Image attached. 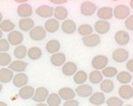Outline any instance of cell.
<instances>
[{"label":"cell","mask_w":133,"mask_h":106,"mask_svg":"<svg viewBox=\"0 0 133 106\" xmlns=\"http://www.w3.org/2000/svg\"><path fill=\"white\" fill-rule=\"evenodd\" d=\"M130 14V8L125 4H118L113 9V15L117 20H124Z\"/></svg>","instance_id":"cell-1"},{"label":"cell","mask_w":133,"mask_h":106,"mask_svg":"<svg viewBox=\"0 0 133 106\" xmlns=\"http://www.w3.org/2000/svg\"><path fill=\"white\" fill-rule=\"evenodd\" d=\"M7 41L10 43V45L12 46H19L21 45V43L24 41V35L21 32L18 30H13L12 32L8 34Z\"/></svg>","instance_id":"cell-2"},{"label":"cell","mask_w":133,"mask_h":106,"mask_svg":"<svg viewBox=\"0 0 133 106\" xmlns=\"http://www.w3.org/2000/svg\"><path fill=\"white\" fill-rule=\"evenodd\" d=\"M47 35V32L43 27L37 26L35 27L32 30L29 31V37L34 41H42L45 39Z\"/></svg>","instance_id":"cell-3"},{"label":"cell","mask_w":133,"mask_h":106,"mask_svg":"<svg viewBox=\"0 0 133 106\" xmlns=\"http://www.w3.org/2000/svg\"><path fill=\"white\" fill-rule=\"evenodd\" d=\"M97 10L96 4L91 1H85L80 5V13L84 16H92Z\"/></svg>","instance_id":"cell-4"},{"label":"cell","mask_w":133,"mask_h":106,"mask_svg":"<svg viewBox=\"0 0 133 106\" xmlns=\"http://www.w3.org/2000/svg\"><path fill=\"white\" fill-rule=\"evenodd\" d=\"M108 64H109V58L104 55H97L92 59V66L98 71L107 67Z\"/></svg>","instance_id":"cell-5"},{"label":"cell","mask_w":133,"mask_h":106,"mask_svg":"<svg viewBox=\"0 0 133 106\" xmlns=\"http://www.w3.org/2000/svg\"><path fill=\"white\" fill-rule=\"evenodd\" d=\"M49 95V89L45 87H40L35 90V94L33 96V100L36 103H43L47 100Z\"/></svg>","instance_id":"cell-6"},{"label":"cell","mask_w":133,"mask_h":106,"mask_svg":"<svg viewBox=\"0 0 133 106\" xmlns=\"http://www.w3.org/2000/svg\"><path fill=\"white\" fill-rule=\"evenodd\" d=\"M112 58L116 63H123L129 58V51L123 48H118L113 51Z\"/></svg>","instance_id":"cell-7"},{"label":"cell","mask_w":133,"mask_h":106,"mask_svg":"<svg viewBox=\"0 0 133 106\" xmlns=\"http://www.w3.org/2000/svg\"><path fill=\"white\" fill-rule=\"evenodd\" d=\"M17 13L20 18H22V19H26V18L31 17L33 14L32 5L26 3L19 4L17 8Z\"/></svg>","instance_id":"cell-8"},{"label":"cell","mask_w":133,"mask_h":106,"mask_svg":"<svg viewBox=\"0 0 133 106\" xmlns=\"http://www.w3.org/2000/svg\"><path fill=\"white\" fill-rule=\"evenodd\" d=\"M130 37L128 32L124 30H118L115 34V41L117 44L121 45V46H124L127 45L130 42Z\"/></svg>","instance_id":"cell-9"},{"label":"cell","mask_w":133,"mask_h":106,"mask_svg":"<svg viewBox=\"0 0 133 106\" xmlns=\"http://www.w3.org/2000/svg\"><path fill=\"white\" fill-rule=\"evenodd\" d=\"M82 42L85 46L88 47V48H93V47H96L97 45L101 43V37L99 36V35L92 34L90 35L83 37Z\"/></svg>","instance_id":"cell-10"},{"label":"cell","mask_w":133,"mask_h":106,"mask_svg":"<svg viewBox=\"0 0 133 106\" xmlns=\"http://www.w3.org/2000/svg\"><path fill=\"white\" fill-rule=\"evenodd\" d=\"M35 13L41 18H45V19H46V18H50L53 16L54 8L50 5L43 4V5H41L39 7L36 8Z\"/></svg>","instance_id":"cell-11"},{"label":"cell","mask_w":133,"mask_h":106,"mask_svg":"<svg viewBox=\"0 0 133 106\" xmlns=\"http://www.w3.org/2000/svg\"><path fill=\"white\" fill-rule=\"evenodd\" d=\"M97 16L100 18L101 21H106L110 20L113 17V8L110 6H103L97 11Z\"/></svg>","instance_id":"cell-12"},{"label":"cell","mask_w":133,"mask_h":106,"mask_svg":"<svg viewBox=\"0 0 133 106\" xmlns=\"http://www.w3.org/2000/svg\"><path fill=\"white\" fill-rule=\"evenodd\" d=\"M76 95L82 98H87L93 94V88L90 85L87 84H82L79 85L75 90Z\"/></svg>","instance_id":"cell-13"},{"label":"cell","mask_w":133,"mask_h":106,"mask_svg":"<svg viewBox=\"0 0 133 106\" xmlns=\"http://www.w3.org/2000/svg\"><path fill=\"white\" fill-rule=\"evenodd\" d=\"M28 65V63L22 61V60H14V61L11 62V64L9 65V69L12 70V72H16V73H19L26 71Z\"/></svg>","instance_id":"cell-14"},{"label":"cell","mask_w":133,"mask_h":106,"mask_svg":"<svg viewBox=\"0 0 133 106\" xmlns=\"http://www.w3.org/2000/svg\"><path fill=\"white\" fill-rule=\"evenodd\" d=\"M28 82V77L26 73H17L13 76L12 79V83L16 88H22L24 86H26Z\"/></svg>","instance_id":"cell-15"},{"label":"cell","mask_w":133,"mask_h":106,"mask_svg":"<svg viewBox=\"0 0 133 106\" xmlns=\"http://www.w3.org/2000/svg\"><path fill=\"white\" fill-rule=\"evenodd\" d=\"M94 30L99 35H105L109 31L110 29V24L109 22L106 21H98L95 22L94 27Z\"/></svg>","instance_id":"cell-16"},{"label":"cell","mask_w":133,"mask_h":106,"mask_svg":"<svg viewBox=\"0 0 133 106\" xmlns=\"http://www.w3.org/2000/svg\"><path fill=\"white\" fill-rule=\"evenodd\" d=\"M118 94L120 96L121 99L124 100H129L133 97V89L130 85H123L119 88Z\"/></svg>","instance_id":"cell-17"},{"label":"cell","mask_w":133,"mask_h":106,"mask_svg":"<svg viewBox=\"0 0 133 106\" xmlns=\"http://www.w3.org/2000/svg\"><path fill=\"white\" fill-rule=\"evenodd\" d=\"M58 96H60L61 99L64 101H69V100H72L74 97L76 96L75 91L71 89V88H62L59 89L58 91Z\"/></svg>","instance_id":"cell-18"},{"label":"cell","mask_w":133,"mask_h":106,"mask_svg":"<svg viewBox=\"0 0 133 106\" xmlns=\"http://www.w3.org/2000/svg\"><path fill=\"white\" fill-rule=\"evenodd\" d=\"M34 94H35V89L32 86L26 85L24 87L20 88L19 90V96L21 99H24V100H28V99L32 98Z\"/></svg>","instance_id":"cell-19"},{"label":"cell","mask_w":133,"mask_h":106,"mask_svg":"<svg viewBox=\"0 0 133 106\" xmlns=\"http://www.w3.org/2000/svg\"><path fill=\"white\" fill-rule=\"evenodd\" d=\"M105 95L102 92H95L89 96V103L93 105L100 106L105 103Z\"/></svg>","instance_id":"cell-20"},{"label":"cell","mask_w":133,"mask_h":106,"mask_svg":"<svg viewBox=\"0 0 133 106\" xmlns=\"http://www.w3.org/2000/svg\"><path fill=\"white\" fill-rule=\"evenodd\" d=\"M60 28L59 21H57L56 19H49L47 20L46 22L44 23V29L46 32L49 33H56Z\"/></svg>","instance_id":"cell-21"},{"label":"cell","mask_w":133,"mask_h":106,"mask_svg":"<svg viewBox=\"0 0 133 106\" xmlns=\"http://www.w3.org/2000/svg\"><path fill=\"white\" fill-rule=\"evenodd\" d=\"M61 28L64 33L67 34V35H71L76 31L77 25L72 20H65L61 25Z\"/></svg>","instance_id":"cell-22"},{"label":"cell","mask_w":133,"mask_h":106,"mask_svg":"<svg viewBox=\"0 0 133 106\" xmlns=\"http://www.w3.org/2000/svg\"><path fill=\"white\" fill-rule=\"evenodd\" d=\"M19 28L20 30L24 31V32H29L35 28V21L31 18L20 19L19 21Z\"/></svg>","instance_id":"cell-23"},{"label":"cell","mask_w":133,"mask_h":106,"mask_svg":"<svg viewBox=\"0 0 133 106\" xmlns=\"http://www.w3.org/2000/svg\"><path fill=\"white\" fill-rule=\"evenodd\" d=\"M14 73L12 70L9 68H1L0 69V83H8L12 82Z\"/></svg>","instance_id":"cell-24"},{"label":"cell","mask_w":133,"mask_h":106,"mask_svg":"<svg viewBox=\"0 0 133 106\" xmlns=\"http://www.w3.org/2000/svg\"><path fill=\"white\" fill-rule=\"evenodd\" d=\"M78 67L77 65L74 62L69 61V62H65L64 65L62 67V72L64 75L66 76H72L76 73Z\"/></svg>","instance_id":"cell-25"},{"label":"cell","mask_w":133,"mask_h":106,"mask_svg":"<svg viewBox=\"0 0 133 106\" xmlns=\"http://www.w3.org/2000/svg\"><path fill=\"white\" fill-rule=\"evenodd\" d=\"M66 61V56L64 53L57 52L55 54H52L50 57V63L54 66H61L64 65V64Z\"/></svg>","instance_id":"cell-26"},{"label":"cell","mask_w":133,"mask_h":106,"mask_svg":"<svg viewBox=\"0 0 133 106\" xmlns=\"http://www.w3.org/2000/svg\"><path fill=\"white\" fill-rule=\"evenodd\" d=\"M54 17L57 21H64L68 16V11L64 6L58 5L54 8Z\"/></svg>","instance_id":"cell-27"},{"label":"cell","mask_w":133,"mask_h":106,"mask_svg":"<svg viewBox=\"0 0 133 106\" xmlns=\"http://www.w3.org/2000/svg\"><path fill=\"white\" fill-rule=\"evenodd\" d=\"M61 43L58 40H49L46 43V51L50 54L57 53L60 51Z\"/></svg>","instance_id":"cell-28"},{"label":"cell","mask_w":133,"mask_h":106,"mask_svg":"<svg viewBox=\"0 0 133 106\" xmlns=\"http://www.w3.org/2000/svg\"><path fill=\"white\" fill-rule=\"evenodd\" d=\"M100 89L102 91V93L104 94H109L113 92V90L115 89V84L114 82H112L109 79H107V80H103L102 82H101L100 85Z\"/></svg>","instance_id":"cell-29"},{"label":"cell","mask_w":133,"mask_h":106,"mask_svg":"<svg viewBox=\"0 0 133 106\" xmlns=\"http://www.w3.org/2000/svg\"><path fill=\"white\" fill-rule=\"evenodd\" d=\"M87 78H88V75L83 70H80V71H77L76 73L74 74L73 76V80L76 84L78 85H82L87 80Z\"/></svg>","instance_id":"cell-30"},{"label":"cell","mask_w":133,"mask_h":106,"mask_svg":"<svg viewBox=\"0 0 133 106\" xmlns=\"http://www.w3.org/2000/svg\"><path fill=\"white\" fill-rule=\"evenodd\" d=\"M116 79L119 82L122 83V84L127 85L128 83H130L132 80V75L129 72L123 71L116 74Z\"/></svg>","instance_id":"cell-31"},{"label":"cell","mask_w":133,"mask_h":106,"mask_svg":"<svg viewBox=\"0 0 133 106\" xmlns=\"http://www.w3.org/2000/svg\"><path fill=\"white\" fill-rule=\"evenodd\" d=\"M26 55L28 56V58H30V59L38 60L42 56V51L39 47L34 46L28 49V54H26Z\"/></svg>","instance_id":"cell-32"},{"label":"cell","mask_w":133,"mask_h":106,"mask_svg":"<svg viewBox=\"0 0 133 106\" xmlns=\"http://www.w3.org/2000/svg\"><path fill=\"white\" fill-rule=\"evenodd\" d=\"M13 54H14L15 58H17L18 60H21L24 59L26 58V54H28V49L25 45H19L13 51Z\"/></svg>","instance_id":"cell-33"},{"label":"cell","mask_w":133,"mask_h":106,"mask_svg":"<svg viewBox=\"0 0 133 106\" xmlns=\"http://www.w3.org/2000/svg\"><path fill=\"white\" fill-rule=\"evenodd\" d=\"M62 103V99L57 93H52L49 95L47 98V105L48 106H59Z\"/></svg>","instance_id":"cell-34"},{"label":"cell","mask_w":133,"mask_h":106,"mask_svg":"<svg viewBox=\"0 0 133 106\" xmlns=\"http://www.w3.org/2000/svg\"><path fill=\"white\" fill-rule=\"evenodd\" d=\"M89 80L93 84H99L103 80V76L100 71L94 70V71H92L89 74Z\"/></svg>","instance_id":"cell-35"},{"label":"cell","mask_w":133,"mask_h":106,"mask_svg":"<svg viewBox=\"0 0 133 106\" xmlns=\"http://www.w3.org/2000/svg\"><path fill=\"white\" fill-rule=\"evenodd\" d=\"M15 28V24L10 20H4L0 23V29L2 32H12Z\"/></svg>","instance_id":"cell-36"},{"label":"cell","mask_w":133,"mask_h":106,"mask_svg":"<svg viewBox=\"0 0 133 106\" xmlns=\"http://www.w3.org/2000/svg\"><path fill=\"white\" fill-rule=\"evenodd\" d=\"M78 32L79 35H81L84 37V36H87V35H92L94 32V28H93V27L89 24H83L78 27Z\"/></svg>","instance_id":"cell-37"},{"label":"cell","mask_w":133,"mask_h":106,"mask_svg":"<svg viewBox=\"0 0 133 106\" xmlns=\"http://www.w3.org/2000/svg\"><path fill=\"white\" fill-rule=\"evenodd\" d=\"M118 73V71L116 67L114 66H109V67H105L104 69H102V76H105L107 78H112L116 76V74Z\"/></svg>","instance_id":"cell-38"},{"label":"cell","mask_w":133,"mask_h":106,"mask_svg":"<svg viewBox=\"0 0 133 106\" xmlns=\"http://www.w3.org/2000/svg\"><path fill=\"white\" fill-rule=\"evenodd\" d=\"M12 62V57L7 52L0 53V65L1 66H7Z\"/></svg>","instance_id":"cell-39"},{"label":"cell","mask_w":133,"mask_h":106,"mask_svg":"<svg viewBox=\"0 0 133 106\" xmlns=\"http://www.w3.org/2000/svg\"><path fill=\"white\" fill-rule=\"evenodd\" d=\"M106 104L108 106H123V101L117 96H111L106 101Z\"/></svg>","instance_id":"cell-40"},{"label":"cell","mask_w":133,"mask_h":106,"mask_svg":"<svg viewBox=\"0 0 133 106\" xmlns=\"http://www.w3.org/2000/svg\"><path fill=\"white\" fill-rule=\"evenodd\" d=\"M11 45L8 42L7 39H0V53L1 52H7L10 49Z\"/></svg>","instance_id":"cell-41"},{"label":"cell","mask_w":133,"mask_h":106,"mask_svg":"<svg viewBox=\"0 0 133 106\" xmlns=\"http://www.w3.org/2000/svg\"><path fill=\"white\" fill-rule=\"evenodd\" d=\"M124 25L129 30L133 31V15H130L128 18H126Z\"/></svg>","instance_id":"cell-42"},{"label":"cell","mask_w":133,"mask_h":106,"mask_svg":"<svg viewBox=\"0 0 133 106\" xmlns=\"http://www.w3.org/2000/svg\"><path fill=\"white\" fill-rule=\"evenodd\" d=\"M63 106H79V103L75 99H72V100L65 101V103L63 104Z\"/></svg>","instance_id":"cell-43"},{"label":"cell","mask_w":133,"mask_h":106,"mask_svg":"<svg viewBox=\"0 0 133 106\" xmlns=\"http://www.w3.org/2000/svg\"><path fill=\"white\" fill-rule=\"evenodd\" d=\"M126 67H127L128 71L130 73H133V59L128 60L127 64H126Z\"/></svg>","instance_id":"cell-44"},{"label":"cell","mask_w":133,"mask_h":106,"mask_svg":"<svg viewBox=\"0 0 133 106\" xmlns=\"http://www.w3.org/2000/svg\"><path fill=\"white\" fill-rule=\"evenodd\" d=\"M51 3L53 4H62L67 3V0H50Z\"/></svg>","instance_id":"cell-45"},{"label":"cell","mask_w":133,"mask_h":106,"mask_svg":"<svg viewBox=\"0 0 133 106\" xmlns=\"http://www.w3.org/2000/svg\"><path fill=\"white\" fill-rule=\"evenodd\" d=\"M15 2H16V3H20V4H21L26 3V2H28V0H15Z\"/></svg>","instance_id":"cell-46"},{"label":"cell","mask_w":133,"mask_h":106,"mask_svg":"<svg viewBox=\"0 0 133 106\" xmlns=\"http://www.w3.org/2000/svg\"><path fill=\"white\" fill-rule=\"evenodd\" d=\"M0 106H8V104L6 103H4V102H1L0 101Z\"/></svg>","instance_id":"cell-47"},{"label":"cell","mask_w":133,"mask_h":106,"mask_svg":"<svg viewBox=\"0 0 133 106\" xmlns=\"http://www.w3.org/2000/svg\"><path fill=\"white\" fill-rule=\"evenodd\" d=\"M35 106H48V105L45 104V103H38V104H36Z\"/></svg>","instance_id":"cell-48"},{"label":"cell","mask_w":133,"mask_h":106,"mask_svg":"<svg viewBox=\"0 0 133 106\" xmlns=\"http://www.w3.org/2000/svg\"><path fill=\"white\" fill-rule=\"evenodd\" d=\"M2 21H3V14L0 13V23L2 22Z\"/></svg>","instance_id":"cell-49"},{"label":"cell","mask_w":133,"mask_h":106,"mask_svg":"<svg viewBox=\"0 0 133 106\" xmlns=\"http://www.w3.org/2000/svg\"><path fill=\"white\" fill-rule=\"evenodd\" d=\"M2 37H3V32H2V30L0 29V39H2Z\"/></svg>","instance_id":"cell-50"},{"label":"cell","mask_w":133,"mask_h":106,"mask_svg":"<svg viewBox=\"0 0 133 106\" xmlns=\"http://www.w3.org/2000/svg\"><path fill=\"white\" fill-rule=\"evenodd\" d=\"M2 89H3V85H2L1 83H0V93H1Z\"/></svg>","instance_id":"cell-51"},{"label":"cell","mask_w":133,"mask_h":106,"mask_svg":"<svg viewBox=\"0 0 133 106\" xmlns=\"http://www.w3.org/2000/svg\"><path fill=\"white\" fill-rule=\"evenodd\" d=\"M125 106H132V105H131V104H130H130H128V105H125Z\"/></svg>","instance_id":"cell-52"}]
</instances>
